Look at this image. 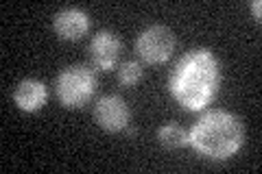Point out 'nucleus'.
Returning <instances> with one entry per match:
<instances>
[{
    "label": "nucleus",
    "instance_id": "1",
    "mask_svg": "<svg viewBox=\"0 0 262 174\" xmlns=\"http://www.w3.org/2000/svg\"><path fill=\"white\" fill-rule=\"evenodd\" d=\"M221 89V61L210 48H190L168 77V92L186 111H203Z\"/></svg>",
    "mask_w": 262,
    "mask_h": 174
},
{
    "label": "nucleus",
    "instance_id": "2",
    "mask_svg": "<svg viewBox=\"0 0 262 174\" xmlns=\"http://www.w3.org/2000/svg\"><path fill=\"white\" fill-rule=\"evenodd\" d=\"M245 144V127L241 118L225 109H210L201 113L188 129V146L212 161H225L234 157Z\"/></svg>",
    "mask_w": 262,
    "mask_h": 174
},
{
    "label": "nucleus",
    "instance_id": "3",
    "mask_svg": "<svg viewBox=\"0 0 262 174\" xmlns=\"http://www.w3.org/2000/svg\"><path fill=\"white\" fill-rule=\"evenodd\" d=\"M98 87L96 74L83 63L68 65L55 81V94L66 109H81L94 98Z\"/></svg>",
    "mask_w": 262,
    "mask_h": 174
},
{
    "label": "nucleus",
    "instance_id": "4",
    "mask_svg": "<svg viewBox=\"0 0 262 174\" xmlns=\"http://www.w3.org/2000/svg\"><path fill=\"white\" fill-rule=\"evenodd\" d=\"M175 33L164 24H151L136 37V53L149 65L166 63L175 53Z\"/></svg>",
    "mask_w": 262,
    "mask_h": 174
},
{
    "label": "nucleus",
    "instance_id": "5",
    "mask_svg": "<svg viewBox=\"0 0 262 174\" xmlns=\"http://www.w3.org/2000/svg\"><path fill=\"white\" fill-rule=\"evenodd\" d=\"M94 120L107 133H120L131 122V109L118 94H105L94 105Z\"/></svg>",
    "mask_w": 262,
    "mask_h": 174
},
{
    "label": "nucleus",
    "instance_id": "6",
    "mask_svg": "<svg viewBox=\"0 0 262 174\" xmlns=\"http://www.w3.org/2000/svg\"><path fill=\"white\" fill-rule=\"evenodd\" d=\"M122 53V41L114 31H98L90 41V57L98 70L110 72L116 68Z\"/></svg>",
    "mask_w": 262,
    "mask_h": 174
},
{
    "label": "nucleus",
    "instance_id": "7",
    "mask_svg": "<svg viewBox=\"0 0 262 174\" xmlns=\"http://www.w3.org/2000/svg\"><path fill=\"white\" fill-rule=\"evenodd\" d=\"M53 29L66 41H79L90 31V15L83 9L68 7V9H61L55 15Z\"/></svg>",
    "mask_w": 262,
    "mask_h": 174
},
{
    "label": "nucleus",
    "instance_id": "8",
    "mask_svg": "<svg viewBox=\"0 0 262 174\" xmlns=\"http://www.w3.org/2000/svg\"><path fill=\"white\" fill-rule=\"evenodd\" d=\"M48 101V87L37 79H24L13 89V103L20 111L35 113Z\"/></svg>",
    "mask_w": 262,
    "mask_h": 174
},
{
    "label": "nucleus",
    "instance_id": "9",
    "mask_svg": "<svg viewBox=\"0 0 262 174\" xmlns=\"http://www.w3.org/2000/svg\"><path fill=\"white\" fill-rule=\"evenodd\" d=\"M158 139L164 148H170V151H177V148L188 146V129H184L182 124L170 122L164 124L158 131Z\"/></svg>",
    "mask_w": 262,
    "mask_h": 174
},
{
    "label": "nucleus",
    "instance_id": "10",
    "mask_svg": "<svg viewBox=\"0 0 262 174\" xmlns=\"http://www.w3.org/2000/svg\"><path fill=\"white\" fill-rule=\"evenodd\" d=\"M142 77H144V68L140 61H125V63H120L116 70V79L120 85H125V87L138 85V83L142 81Z\"/></svg>",
    "mask_w": 262,
    "mask_h": 174
},
{
    "label": "nucleus",
    "instance_id": "11",
    "mask_svg": "<svg viewBox=\"0 0 262 174\" xmlns=\"http://www.w3.org/2000/svg\"><path fill=\"white\" fill-rule=\"evenodd\" d=\"M249 9H251V13H253V18L260 22V20H262V3H260V0H253V3L249 5Z\"/></svg>",
    "mask_w": 262,
    "mask_h": 174
}]
</instances>
